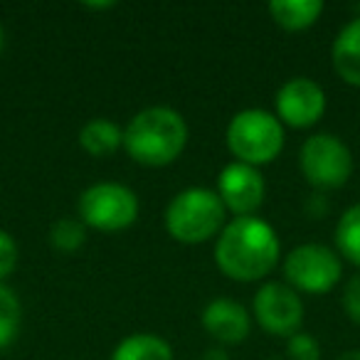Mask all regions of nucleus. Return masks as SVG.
<instances>
[{"label":"nucleus","mask_w":360,"mask_h":360,"mask_svg":"<svg viewBox=\"0 0 360 360\" xmlns=\"http://www.w3.org/2000/svg\"><path fill=\"white\" fill-rule=\"evenodd\" d=\"M281 242L274 227L257 215L232 217L215 240V264L227 279L259 281L276 269Z\"/></svg>","instance_id":"obj_1"},{"label":"nucleus","mask_w":360,"mask_h":360,"mask_svg":"<svg viewBox=\"0 0 360 360\" xmlns=\"http://www.w3.org/2000/svg\"><path fill=\"white\" fill-rule=\"evenodd\" d=\"M186 116L170 106H146L124 126V150L131 160L148 168H163L183 155L188 146Z\"/></svg>","instance_id":"obj_2"},{"label":"nucleus","mask_w":360,"mask_h":360,"mask_svg":"<svg viewBox=\"0 0 360 360\" xmlns=\"http://www.w3.org/2000/svg\"><path fill=\"white\" fill-rule=\"evenodd\" d=\"M227 210L212 188H186L165 207V230L180 245H202L222 232Z\"/></svg>","instance_id":"obj_3"},{"label":"nucleus","mask_w":360,"mask_h":360,"mask_svg":"<svg viewBox=\"0 0 360 360\" xmlns=\"http://www.w3.org/2000/svg\"><path fill=\"white\" fill-rule=\"evenodd\" d=\"M225 141L235 160L262 168L284 150V124L266 109H242L227 124Z\"/></svg>","instance_id":"obj_4"},{"label":"nucleus","mask_w":360,"mask_h":360,"mask_svg":"<svg viewBox=\"0 0 360 360\" xmlns=\"http://www.w3.org/2000/svg\"><path fill=\"white\" fill-rule=\"evenodd\" d=\"M141 202L129 186L94 183L77 200V217L99 232H121L139 220Z\"/></svg>","instance_id":"obj_5"},{"label":"nucleus","mask_w":360,"mask_h":360,"mask_svg":"<svg viewBox=\"0 0 360 360\" xmlns=\"http://www.w3.org/2000/svg\"><path fill=\"white\" fill-rule=\"evenodd\" d=\"M284 279L299 294H328L343 276V259L333 247L306 242L284 257Z\"/></svg>","instance_id":"obj_6"},{"label":"nucleus","mask_w":360,"mask_h":360,"mask_svg":"<svg viewBox=\"0 0 360 360\" xmlns=\"http://www.w3.org/2000/svg\"><path fill=\"white\" fill-rule=\"evenodd\" d=\"M299 168L316 191H335L348 183L355 163L343 139L335 134H314L301 146Z\"/></svg>","instance_id":"obj_7"},{"label":"nucleus","mask_w":360,"mask_h":360,"mask_svg":"<svg viewBox=\"0 0 360 360\" xmlns=\"http://www.w3.org/2000/svg\"><path fill=\"white\" fill-rule=\"evenodd\" d=\"M252 316L269 335L291 338L304 323V301L286 281H264L252 299Z\"/></svg>","instance_id":"obj_8"},{"label":"nucleus","mask_w":360,"mask_h":360,"mask_svg":"<svg viewBox=\"0 0 360 360\" xmlns=\"http://www.w3.org/2000/svg\"><path fill=\"white\" fill-rule=\"evenodd\" d=\"M326 114V91L311 77H291L274 94V116L291 129H311Z\"/></svg>","instance_id":"obj_9"},{"label":"nucleus","mask_w":360,"mask_h":360,"mask_svg":"<svg viewBox=\"0 0 360 360\" xmlns=\"http://www.w3.org/2000/svg\"><path fill=\"white\" fill-rule=\"evenodd\" d=\"M264 178H262V170L255 165L232 160L217 175V195H220L225 210L235 217L255 215L264 202Z\"/></svg>","instance_id":"obj_10"},{"label":"nucleus","mask_w":360,"mask_h":360,"mask_svg":"<svg viewBox=\"0 0 360 360\" xmlns=\"http://www.w3.org/2000/svg\"><path fill=\"white\" fill-rule=\"evenodd\" d=\"M200 323L217 343L222 345H237L247 340L252 330V314L240 304V301L217 296L202 309Z\"/></svg>","instance_id":"obj_11"},{"label":"nucleus","mask_w":360,"mask_h":360,"mask_svg":"<svg viewBox=\"0 0 360 360\" xmlns=\"http://www.w3.org/2000/svg\"><path fill=\"white\" fill-rule=\"evenodd\" d=\"M330 65L350 86H360V15L340 27L330 45Z\"/></svg>","instance_id":"obj_12"},{"label":"nucleus","mask_w":360,"mask_h":360,"mask_svg":"<svg viewBox=\"0 0 360 360\" xmlns=\"http://www.w3.org/2000/svg\"><path fill=\"white\" fill-rule=\"evenodd\" d=\"M79 146L94 158H104L124 148V129L116 121L96 116L79 129Z\"/></svg>","instance_id":"obj_13"},{"label":"nucleus","mask_w":360,"mask_h":360,"mask_svg":"<svg viewBox=\"0 0 360 360\" xmlns=\"http://www.w3.org/2000/svg\"><path fill=\"white\" fill-rule=\"evenodd\" d=\"M266 11L279 27L289 32H301L316 25V20L323 13V3L321 0H271Z\"/></svg>","instance_id":"obj_14"},{"label":"nucleus","mask_w":360,"mask_h":360,"mask_svg":"<svg viewBox=\"0 0 360 360\" xmlns=\"http://www.w3.org/2000/svg\"><path fill=\"white\" fill-rule=\"evenodd\" d=\"M111 360H173V348L155 333H131L114 348Z\"/></svg>","instance_id":"obj_15"},{"label":"nucleus","mask_w":360,"mask_h":360,"mask_svg":"<svg viewBox=\"0 0 360 360\" xmlns=\"http://www.w3.org/2000/svg\"><path fill=\"white\" fill-rule=\"evenodd\" d=\"M335 252L350 264L360 266V202L350 205L343 215L338 217V225L333 232Z\"/></svg>","instance_id":"obj_16"},{"label":"nucleus","mask_w":360,"mask_h":360,"mask_svg":"<svg viewBox=\"0 0 360 360\" xmlns=\"http://www.w3.org/2000/svg\"><path fill=\"white\" fill-rule=\"evenodd\" d=\"M22 326V306L20 299L15 296V291L0 281V353L8 350L20 335Z\"/></svg>","instance_id":"obj_17"},{"label":"nucleus","mask_w":360,"mask_h":360,"mask_svg":"<svg viewBox=\"0 0 360 360\" xmlns=\"http://www.w3.org/2000/svg\"><path fill=\"white\" fill-rule=\"evenodd\" d=\"M86 242V225L79 217H60L50 227V245L62 255L82 250Z\"/></svg>","instance_id":"obj_18"},{"label":"nucleus","mask_w":360,"mask_h":360,"mask_svg":"<svg viewBox=\"0 0 360 360\" xmlns=\"http://www.w3.org/2000/svg\"><path fill=\"white\" fill-rule=\"evenodd\" d=\"M286 355L289 360H321V345L311 333L299 330L286 338Z\"/></svg>","instance_id":"obj_19"},{"label":"nucleus","mask_w":360,"mask_h":360,"mask_svg":"<svg viewBox=\"0 0 360 360\" xmlns=\"http://www.w3.org/2000/svg\"><path fill=\"white\" fill-rule=\"evenodd\" d=\"M20 259V247H18L15 237L11 232L0 230V281H6V276H11Z\"/></svg>","instance_id":"obj_20"},{"label":"nucleus","mask_w":360,"mask_h":360,"mask_svg":"<svg viewBox=\"0 0 360 360\" xmlns=\"http://www.w3.org/2000/svg\"><path fill=\"white\" fill-rule=\"evenodd\" d=\"M340 301H343L345 316H348V319L353 321V323L360 326V274L350 276V279L345 281L343 296H340Z\"/></svg>","instance_id":"obj_21"},{"label":"nucleus","mask_w":360,"mask_h":360,"mask_svg":"<svg viewBox=\"0 0 360 360\" xmlns=\"http://www.w3.org/2000/svg\"><path fill=\"white\" fill-rule=\"evenodd\" d=\"M205 360H230L227 358V350H222V348H210L205 353Z\"/></svg>","instance_id":"obj_22"},{"label":"nucleus","mask_w":360,"mask_h":360,"mask_svg":"<svg viewBox=\"0 0 360 360\" xmlns=\"http://www.w3.org/2000/svg\"><path fill=\"white\" fill-rule=\"evenodd\" d=\"M84 8H91V11H106V8H116V3H84Z\"/></svg>","instance_id":"obj_23"},{"label":"nucleus","mask_w":360,"mask_h":360,"mask_svg":"<svg viewBox=\"0 0 360 360\" xmlns=\"http://www.w3.org/2000/svg\"><path fill=\"white\" fill-rule=\"evenodd\" d=\"M335 360H360V350H345Z\"/></svg>","instance_id":"obj_24"},{"label":"nucleus","mask_w":360,"mask_h":360,"mask_svg":"<svg viewBox=\"0 0 360 360\" xmlns=\"http://www.w3.org/2000/svg\"><path fill=\"white\" fill-rule=\"evenodd\" d=\"M3 47H6V30L0 25V52H3Z\"/></svg>","instance_id":"obj_25"}]
</instances>
